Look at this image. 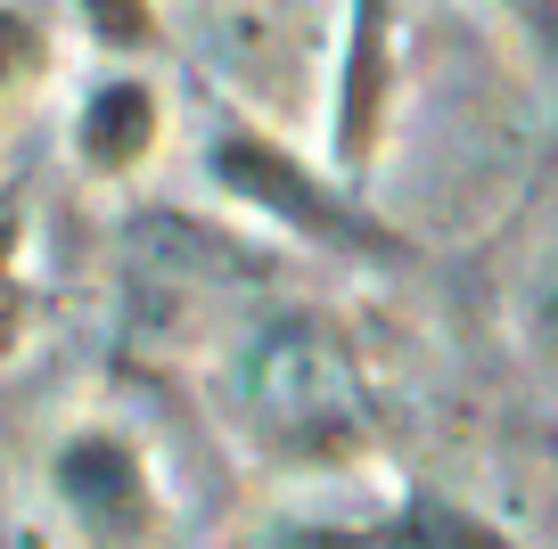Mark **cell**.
<instances>
[{
  "label": "cell",
  "mask_w": 558,
  "mask_h": 549,
  "mask_svg": "<svg viewBox=\"0 0 558 549\" xmlns=\"http://www.w3.org/2000/svg\"><path fill=\"white\" fill-rule=\"evenodd\" d=\"M296 549H518V541L485 509L411 476L395 516H378V525H313V533H296Z\"/></svg>",
  "instance_id": "5b68a950"
},
{
  "label": "cell",
  "mask_w": 558,
  "mask_h": 549,
  "mask_svg": "<svg viewBox=\"0 0 558 549\" xmlns=\"http://www.w3.org/2000/svg\"><path fill=\"white\" fill-rule=\"evenodd\" d=\"M534 337H542V353L558 361V255H550V271H542V288H534Z\"/></svg>",
  "instance_id": "8fae6325"
},
{
  "label": "cell",
  "mask_w": 558,
  "mask_h": 549,
  "mask_svg": "<svg viewBox=\"0 0 558 549\" xmlns=\"http://www.w3.org/2000/svg\"><path fill=\"white\" fill-rule=\"evenodd\" d=\"M501 9L518 17V34H525V41H534V50L558 66V0H501Z\"/></svg>",
  "instance_id": "30bf717a"
},
{
  "label": "cell",
  "mask_w": 558,
  "mask_h": 549,
  "mask_svg": "<svg viewBox=\"0 0 558 549\" xmlns=\"http://www.w3.org/2000/svg\"><path fill=\"white\" fill-rule=\"evenodd\" d=\"M157 139H165V99L140 83V74L99 83L83 99V115H74V156H83V172H99V181L140 172L157 156Z\"/></svg>",
  "instance_id": "8992f818"
},
{
  "label": "cell",
  "mask_w": 558,
  "mask_h": 549,
  "mask_svg": "<svg viewBox=\"0 0 558 549\" xmlns=\"http://www.w3.org/2000/svg\"><path fill=\"white\" fill-rule=\"evenodd\" d=\"M74 17H83L90 41H107V50H157L165 41L157 0H74Z\"/></svg>",
  "instance_id": "ba28073f"
},
{
  "label": "cell",
  "mask_w": 558,
  "mask_h": 549,
  "mask_svg": "<svg viewBox=\"0 0 558 549\" xmlns=\"http://www.w3.org/2000/svg\"><path fill=\"white\" fill-rule=\"evenodd\" d=\"M386 115H395V0H345V58L329 107V172L345 190L378 164Z\"/></svg>",
  "instance_id": "277c9868"
},
{
  "label": "cell",
  "mask_w": 558,
  "mask_h": 549,
  "mask_svg": "<svg viewBox=\"0 0 558 549\" xmlns=\"http://www.w3.org/2000/svg\"><path fill=\"white\" fill-rule=\"evenodd\" d=\"M34 328V288H25V172L0 181V361L25 353Z\"/></svg>",
  "instance_id": "52a82bcc"
},
{
  "label": "cell",
  "mask_w": 558,
  "mask_h": 549,
  "mask_svg": "<svg viewBox=\"0 0 558 549\" xmlns=\"http://www.w3.org/2000/svg\"><path fill=\"white\" fill-rule=\"evenodd\" d=\"M206 181H214L239 213H263V222H279L288 239H304V246L362 255V263H411V239H402V230H386L378 213H362L337 172L304 164V156L279 148L271 132L222 123V132L206 139Z\"/></svg>",
  "instance_id": "7a4b0ae2"
},
{
  "label": "cell",
  "mask_w": 558,
  "mask_h": 549,
  "mask_svg": "<svg viewBox=\"0 0 558 549\" xmlns=\"http://www.w3.org/2000/svg\"><path fill=\"white\" fill-rule=\"evenodd\" d=\"M50 492L58 509L74 516V533L99 549H148L165 525V500H157V476L140 460L132 435L116 427H83L50 451Z\"/></svg>",
  "instance_id": "3957f363"
},
{
  "label": "cell",
  "mask_w": 558,
  "mask_h": 549,
  "mask_svg": "<svg viewBox=\"0 0 558 549\" xmlns=\"http://www.w3.org/2000/svg\"><path fill=\"white\" fill-rule=\"evenodd\" d=\"M230 411L279 460H353L369 443V378L329 312H271L230 353Z\"/></svg>",
  "instance_id": "6da1fadb"
},
{
  "label": "cell",
  "mask_w": 558,
  "mask_h": 549,
  "mask_svg": "<svg viewBox=\"0 0 558 549\" xmlns=\"http://www.w3.org/2000/svg\"><path fill=\"white\" fill-rule=\"evenodd\" d=\"M41 66V25L25 17L17 0H0V90H17Z\"/></svg>",
  "instance_id": "9c48e42d"
}]
</instances>
